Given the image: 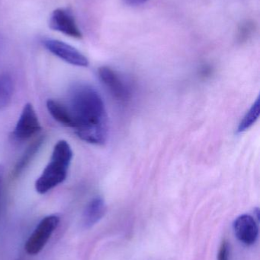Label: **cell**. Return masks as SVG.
<instances>
[{"label": "cell", "mask_w": 260, "mask_h": 260, "mask_svg": "<svg viewBox=\"0 0 260 260\" xmlns=\"http://www.w3.org/2000/svg\"><path fill=\"white\" fill-rule=\"evenodd\" d=\"M59 223L60 218L56 215L44 217L27 238L24 245L26 253L31 256H35L41 253L59 225Z\"/></svg>", "instance_id": "3"}, {"label": "cell", "mask_w": 260, "mask_h": 260, "mask_svg": "<svg viewBox=\"0 0 260 260\" xmlns=\"http://www.w3.org/2000/svg\"><path fill=\"white\" fill-rule=\"evenodd\" d=\"M235 236L245 245H253L259 236V228L256 220L251 215L238 217L233 224Z\"/></svg>", "instance_id": "7"}, {"label": "cell", "mask_w": 260, "mask_h": 260, "mask_svg": "<svg viewBox=\"0 0 260 260\" xmlns=\"http://www.w3.org/2000/svg\"><path fill=\"white\" fill-rule=\"evenodd\" d=\"M253 30H254V27H253V24L252 23H250L249 21L244 23L240 27L239 31H238L240 38H242V39L247 38V36L253 32Z\"/></svg>", "instance_id": "14"}, {"label": "cell", "mask_w": 260, "mask_h": 260, "mask_svg": "<svg viewBox=\"0 0 260 260\" xmlns=\"http://www.w3.org/2000/svg\"><path fill=\"white\" fill-rule=\"evenodd\" d=\"M13 82L8 74L0 75V111L10 103L13 95Z\"/></svg>", "instance_id": "12"}, {"label": "cell", "mask_w": 260, "mask_h": 260, "mask_svg": "<svg viewBox=\"0 0 260 260\" xmlns=\"http://www.w3.org/2000/svg\"><path fill=\"white\" fill-rule=\"evenodd\" d=\"M99 76L102 83L116 99L121 101L128 99L129 96L128 88L114 70L109 67H101L99 69Z\"/></svg>", "instance_id": "8"}, {"label": "cell", "mask_w": 260, "mask_h": 260, "mask_svg": "<svg viewBox=\"0 0 260 260\" xmlns=\"http://www.w3.org/2000/svg\"><path fill=\"white\" fill-rule=\"evenodd\" d=\"M38 115L32 104L24 105L13 131V136L19 141L27 140L41 131Z\"/></svg>", "instance_id": "5"}, {"label": "cell", "mask_w": 260, "mask_h": 260, "mask_svg": "<svg viewBox=\"0 0 260 260\" xmlns=\"http://www.w3.org/2000/svg\"><path fill=\"white\" fill-rule=\"evenodd\" d=\"M3 174H4V170L3 167L0 165V200H1L2 186H3Z\"/></svg>", "instance_id": "16"}, {"label": "cell", "mask_w": 260, "mask_h": 260, "mask_svg": "<svg viewBox=\"0 0 260 260\" xmlns=\"http://www.w3.org/2000/svg\"><path fill=\"white\" fill-rule=\"evenodd\" d=\"M73 155L71 147L67 141L56 142L50 161L35 182V189L38 193H47L66 180Z\"/></svg>", "instance_id": "2"}, {"label": "cell", "mask_w": 260, "mask_h": 260, "mask_svg": "<svg viewBox=\"0 0 260 260\" xmlns=\"http://www.w3.org/2000/svg\"><path fill=\"white\" fill-rule=\"evenodd\" d=\"M106 213V205L100 197L92 200L85 206L82 214V225L85 229H91L96 225Z\"/></svg>", "instance_id": "9"}, {"label": "cell", "mask_w": 260, "mask_h": 260, "mask_svg": "<svg viewBox=\"0 0 260 260\" xmlns=\"http://www.w3.org/2000/svg\"><path fill=\"white\" fill-rule=\"evenodd\" d=\"M49 27L70 38L80 39L82 37L73 13L67 9H57L52 12Z\"/></svg>", "instance_id": "6"}, {"label": "cell", "mask_w": 260, "mask_h": 260, "mask_svg": "<svg viewBox=\"0 0 260 260\" xmlns=\"http://www.w3.org/2000/svg\"><path fill=\"white\" fill-rule=\"evenodd\" d=\"M259 98L256 99L253 106L250 108V111L244 116L243 120L240 123L238 128V133H241L245 132L246 130L250 129L259 118Z\"/></svg>", "instance_id": "13"}, {"label": "cell", "mask_w": 260, "mask_h": 260, "mask_svg": "<svg viewBox=\"0 0 260 260\" xmlns=\"http://www.w3.org/2000/svg\"><path fill=\"white\" fill-rule=\"evenodd\" d=\"M43 45L50 53L64 62L79 67H86L89 60L82 53L70 44L54 39H45Z\"/></svg>", "instance_id": "4"}, {"label": "cell", "mask_w": 260, "mask_h": 260, "mask_svg": "<svg viewBox=\"0 0 260 260\" xmlns=\"http://www.w3.org/2000/svg\"><path fill=\"white\" fill-rule=\"evenodd\" d=\"M229 244L227 241H223L218 252V260H229Z\"/></svg>", "instance_id": "15"}, {"label": "cell", "mask_w": 260, "mask_h": 260, "mask_svg": "<svg viewBox=\"0 0 260 260\" xmlns=\"http://www.w3.org/2000/svg\"><path fill=\"white\" fill-rule=\"evenodd\" d=\"M70 112L72 129L78 137L94 145H103L108 137L107 115L100 94L86 84L75 85L65 104Z\"/></svg>", "instance_id": "1"}, {"label": "cell", "mask_w": 260, "mask_h": 260, "mask_svg": "<svg viewBox=\"0 0 260 260\" xmlns=\"http://www.w3.org/2000/svg\"><path fill=\"white\" fill-rule=\"evenodd\" d=\"M47 108L49 114L56 121L63 126L72 127L71 117L65 104L49 99L47 102Z\"/></svg>", "instance_id": "10"}, {"label": "cell", "mask_w": 260, "mask_h": 260, "mask_svg": "<svg viewBox=\"0 0 260 260\" xmlns=\"http://www.w3.org/2000/svg\"><path fill=\"white\" fill-rule=\"evenodd\" d=\"M128 1L131 2V3H138V4H140V3H145V2L148 1V0H128Z\"/></svg>", "instance_id": "17"}, {"label": "cell", "mask_w": 260, "mask_h": 260, "mask_svg": "<svg viewBox=\"0 0 260 260\" xmlns=\"http://www.w3.org/2000/svg\"><path fill=\"white\" fill-rule=\"evenodd\" d=\"M44 142V137L42 136V137H40L39 139H37L35 142H32V144H31L27 147V149L23 153L22 155L21 156L19 160L15 165V168H14L13 174L15 177L20 175L24 171V170L28 166L32 159L36 155L37 152L39 151L40 148H41Z\"/></svg>", "instance_id": "11"}]
</instances>
